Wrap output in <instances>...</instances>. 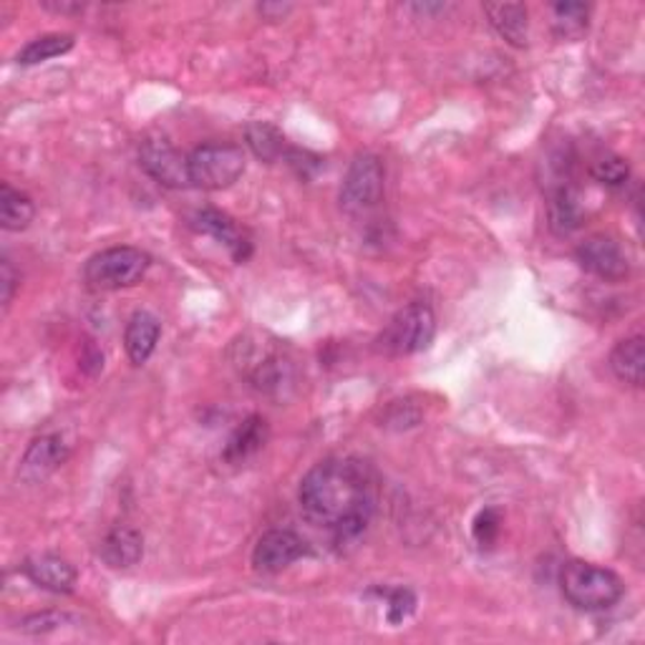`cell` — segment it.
Instances as JSON below:
<instances>
[{
  "label": "cell",
  "mask_w": 645,
  "mask_h": 645,
  "mask_svg": "<svg viewBox=\"0 0 645 645\" xmlns=\"http://www.w3.org/2000/svg\"><path fill=\"white\" fill-rule=\"evenodd\" d=\"M298 499L306 517L326 527L336 543H354L374 519L376 474L354 457L322 459L302 477Z\"/></svg>",
  "instance_id": "cell-1"
},
{
  "label": "cell",
  "mask_w": 645,
  "mask_h": 645,
  "mask_svg": "<svg viewBox=\"0 0 645 645\" xmlns=\"http://www.w3.org/2000/svg\"><path fill=\"white\" fill-rule=\"evenodd\" d=\"M559 591L563 597L577 611L601 613L618 605L625 595V583L611 567L570 559L559 570Z\"/></svg>",
  "instance_id": "cell-2"
},
{
  "label": "cell",
  "mask_w": 645,
  "mask_h": 645,
  "mask_svg": "<svg viewBox=\"0 0 645 645\" xmlns=\"http://www.w3.org/2000/svg\"><path fill=\"white\" fill-rule=\"evenodd\" d=\"M436 336V318L434 310L426 302H409L396 316L386 322V328L374 340L378 354L401 358L419 354L431 346Z\"/></svg>",
  "instance_id": "cell-3"
},
{
  "label": "cell",
  "mask_w": 645,
  "mask_h": 645,
  "mask_svg": "<svg viewBox=\"0 0 645 645\" xmlns=\"http://www.w3.org/2000/svg\"><path fill=\"white\" fill-rule=\"evenodd\" d=\"M149 265L151 258L145 250L121 245V248H107L91 255L83 268V278L97 290H121L141 282Z\"/></svg>",
  "instance_id": "cell-4"
},
{
  "label": "cell",
  "mask_w": 645,
  "mask_h": 645,
  "mask_svg": "<svg viewBox=\"0 0 645 645\" xmlns=\"http://www.w3.org/2000/svg\"><path fill=\"white\" fill-rule=\"evenodd\" d=\"M245 165L248 159H245L242 147L212 141L189 155V179L197 189L217 192V189L232 187L245 175Z\"/></svg>",
  "instance_id": "cell-5"
},
{
  "label": "cell",
  "mask_w": 645,
  "mask_h": 645,
  "mask_svg": "<svg viewBox=\"0 0 645 645\" xmlns=\"http://www.w3.org/2000/svg\"><path fill=\"white\" fill-rule=\"evenodd\" d=\"M386 189V172L384 161L371 151L354 157L348 172L340 185V210L350 217H360L376 210L378 202L384 199Z\"/></svg>",
  "instance_id": "cell-6"
},
{
  "label": "cell",
  "mask_w": 645,
  "mask_h": 645,
  "mask_svg": "<svg viewBox=\"0 0 645 645\" xmlns=\"http://www.w3.org/2000/svg\"><path fill=\"white\" fill-rule=\"evenodd\" d=\"M240 371L250 378V384L262 394H278L282 386L290 384L292 366L290 360L280 354L278 348L262 340L245 344L240 358H237Z\"/></svg>",
  "instance_id": "cell-7"
},
{
  "label": "cell",
  "mask_w": 645,
  "mask_h": 645,
  "mask_svg": "<svg viewBox=\"0 0 645 645\" xmlns=\"http://www.w3.org/2000/svg\"><path fill=\"white\" fill-rule=\"evenodd\" d=\"M139 165L161 187L169 189L192 187V179H189V155H182L172 141L167 139L141 141Z\"/></svg>",
  "instance_id": "cell-8"
},
{
  "label": "cell",
  "mask_w": 645,
  "mask_h": 645,
  "mask_svg": "<svg viewBox=\"0 0 645 645\" xmlns=\"http://www.w3.org/2000/svg\"><path fill=\"white\" fill-rule=\"evenodd\" d=\"M575 258L585 272H591L597 280L605 282H621L631 272L628 258H625L618 240H613L608 235L587 237L585 242L577 245Z\"/></svg>",
  "instance_id": "cell-9"
},
{
  "label": "cell",
  "mask_w": 645,
  "mask_h": 645,
  "mask_svg": "<svg viewBox=\"0 0 645 645\" xmlns=\"http://www.w3.org/2000/svg\"><path fill=\"white\" fill-rule=\"evenodd\" d=\"M306 555H310V547L298 533H292V529H268L252 549V567L262 575H275Z\"/></svg>",
  "instance_id": "cell-10"
},
{
  "label": "cell",
  "mask_w": 645,
  "mask_h": 645,
  "mask_svg": "<svg viewBox=\"0 0 645 645\" xmlns=\"http://www.w3.org/2000/svg\"><path fill=\"white\" fill-rule=\"evenodd\" d=\"M66 459H69V447H66V441L59 434L38 436V439L28 444L18 474H21L23 482L38 484L46 477H51Z\"/></svg>",
  "instance_id": "cell-11"
},
{
  "label": "cell",
  "mask_w": 645,
  "mask_h": 645,
  "mask_svg": "<svg viewBox=\"0 0 645 645\" xmlns=\"http://www.w3.org/2000/svg\"><path fill=\"white\" fill-rule=\"evenodd\" d=\"M192 227L197 232L215 237L217 242H222L230 250L235 262H245L252 255V242L245 230L237 225L230 215L220 210H199L192 215Z\"/></svg>",
  "instance_id": "cell-12"
},
{
  "label": "cell",
  "mask_w": 645,
  "mask_h": 645,
  "mask_svg": "<svg viewBox=\"0 0 645 645\" xmlns=\"http://www.w3.org/2000/svg\"><path fill=\"white\" fill-rule=\"evenodd\" d=\"M23 575L31 580L33 585L43 587V591L56 593V595H69L73 593L76 580H79V573L76 567L59 555H33L28 557L21 565Z\"/></svg>",
  "instance_id": "cell-13"
},
{
  "label": "cell",
  "mask_w": 645,
  "mask_h": 645,
  "mask_svg": "<svg viewBox=\"0 0 645 645\" xmlns=\"http://www.w3.org/2000/svg\"><path fill=\"white\" fill-rule=\"evenodd\" d=\"M99 557L111 570H127L135 567L145 557V537L135 527H113L111 533L101 539Z\"/></svg>",
  "instance_id": "cell-14"
},
{
  "label": "cell",
  "mask_w": 645,
  "mask_h": 645,
  "mask_svg": "<svg viewBox=\"0 0 645 645\" xmlns=\"http://www.w3.org/2000/svg\"><path fill=\"white\" fill-rule=\"evenodd\" d=\"M159 336H161V322L155 312L137 310L135 316L129 318L127 330H125V348L131 364L135 366L147 364L159 344Z\"/></svg>",
  "instance_id": "cell-15"
},
{
  "label": "cell",
  "mask_w": 645,
  "mask_h": 645,
  "mask_svg": "<svg viewBox=\"0 0 645 645\" xmlns=\"http://www.w3.org/2000/svg\"><path fill=\"white\" fill-rule=\"evenodd\" d=\"M547 220H549V230H553L557 237L573 235L577 227L583 225L580 199H577L575 189L567 182L549 189Z\"/></svg>",
  "instance_id": "cell-16"
},
{
  "label": "cell",
  "mask_w": 645,
  "mask_h": 645,
  "mask_svg": "<svg viewBox=\"0 0 645 645\" xmlns=\"http://www.w3.org/2000/svg\"><path fill=\"white\" fill-rule=\"evenodd\" d=\"M484 13L489 16V23L495 31L505 38L515 49H525L529 43V21H527V6L522 3H487Z\"/></svg>",
  "instance_id": "cell-17"
},
{
  "label": "cell",
  "mask_w": 645,
  "mask_h": 645,
  "mask_svg": "<svg viewBox=\"0 0 645 645\" xmlns=\"http://www.w3.org/2000/svg\"><path fill=\"white\" fill-rule=\"evenodd\" d=\"M265 441H268V421H265L262 416L252 414L237 426L230 439H227L222 459L227 464H240L245 459H250L252 454H258L265 447Z\"/></svg>",
  "instance_id": "cell-18"
},
{
  "label": "cell",
  "mask_w": 645,
  "mask_h": 645,
  "mask_svg": "<svg viewBox=\"0 0 645 645\" xmlns=\"http://www.w3.org/2000/svg\"><path fill=\"white\" fill-rule=\"evenodd\" d=\"M611 368L623 384L641 388L643 376H645V340H643V336L623 338L621 344L613 348Z\"/></svg>",
  "instance_id": "cell-19"
},
{
  "label": "cell",
  "mask_w": 645,
  "mask_h": 645,
  "mask_svg": "<svg viewBox=\"0 0 645 645\" xmlns=\"http://www.w3.org/2000/svg\"><path fill=\"white\" fill-rule=\"evenodd\" d=\"M33 217L36 207L31 202V197L6 182L3 189H0V225H3V230L21 232L33 222Z\"/></svg>",
  "instance_id": "cell-20"
},
{
  "label": "cell",
  "mask_w": 645,
  "mask_h": 645,
  "mask_svg": "<svg viewBox=\"0 0 645 645\" xmlns=\"http://www.w3.org/2000/svg\"><path fill=\"white\" fill-rule=\"evenodd\" d=\"M76 38L71 33H46L33 38L31 43H26L21 53L16 56V61L21 66H36L43 61H51L56 56H63L73 49Z\"/></svg>",
  "instance_id": "cell-21"
},
{
  "label": "cell",
  "mask_w": 645,
  "mask_h": 645,
  "mask_svg": "<svg viewBox=\"0 0 645 645\" xmlns=\"http://www.w3.org/2000/svg\"><path fill=\"white\" fill-rule=\"evenodd\" d=\"M245 137H248V147L252 149V155L262 161H278L280 157H288V145L286 137L280 135L272 125H265V121H252L245 129Z\"/></svg>",
  "instance_id": "cell-22"
},
{
  "label": "cell",
  "mask_w": 645,
  "mask_h": 645,
  "mask_svg": "<svg viewBox=\"0 0 645 645\" xmlns=\"http://www.w3.org/2000/svg\"><path fill=\"white\" fill-rule=\"evenodd\" d=\"M591 21V6L585 3H555L553 6V28L563 41H577L587 33Z\"/></svg>",
  "instance_id": "cell-23"
},
{
  "label": "cell",
  "mask_w": 645,
  "mask_h": 645,
  "mask_svg": "<svg viewBox=\"0 0 645 645\" xmlns=\"http://www.w3.org/2000/svg\"><path fill=\"white\" fill-rule=\"evenodd\" d=\"M591 175H593L595 182H601L605 187H623L631 177V167L623 157L611 155V157L597 159L591 169Z\"/></svg>",
  "instance_id": "cell-24"
},
{
  "label": "cell",
  "mask_w": 645,
  "mask_h": 645,
  "mask_svg": "<svg viewBox=\"0 0 645 645\" xmlns=\"http://www.w3.org/2000/svg\"><path fill=\"white\" fill-rule=\"evenodd\" d=\"M381 595L386 597V615H388V623H404L416 608V595L411 591H406V587H394V591H381Z\"/></svg>",
  "instance_id": "cell-25"
},
{
  "label": "cell",
  "mask_w": 645,
  "mask_h": 645,
  "mask_svg": "<svg viewBox=\"0 0 645 645\" xmlns=\"http://www.w3.org/2000/svg\"><path fill=\"white\" fill-rule=\"evenodd\" d=\"M499 512L497 509H482L477 519H474V527H472V535L477 539V545L484 547H492L497 543L499 537Z\"/></svg>",
  "instance_id": "cell-26"
},
{
  "label": "cell",
  "mask_w": 645,
  "mask_h": 645,
  "mask_svg": "<svg viewBox=\"0 0 645 645\" xmlns=\"http://www.w3.org/2000/svg\"><path fill=\"white\" fill-rule=\"evenodd\" d=\"M71 618L66 613H59V611H43V613H33V615H28V618L21 623L23 625V631L26 633H51L56 628H61V625L69 623Z\"/></svg>",
  "instance_id": "cell-27"
},
{
  "label": "cell",
  "mask_w": 645,
  "mask_h": 645,
  "mask_svg": "<svg viewBox=\"0 0 645 645\" xmlns=\"http://www.w3.org/2000/svg\"><path fill=\"white\" fill-rule=\"evenodd\" d=\"M0 288H3V306L8 308L18 288V272L8 258H3V262H0Z\"/></svg>",
  "instance_id": "cell-28"
}]
</instances>
